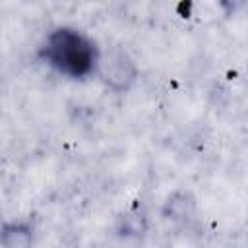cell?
<instances>
[{"label": "cell", "instance_id": "1", "mask_svg": "<svg viewBox=\"0 0 248 248\" xmlns=\"http://www.w3.org/2000/svg\"><path fill=\"white\" fill-rule=\"evenodd\" d=\"M39 56L60 76L85 79L97 74L101 50L83 31L76 27H56L46 35Z\"/></svg>", "mask_w": 248, "mask_h": 248}, {"label": "cell", "instance_id": "2", "mask_svg": "<svg viewBox=\"0 0 248 248\" xmlns=\"http://www.w3.org/2000/svg\"><path fill=\"white\" fill-rule=\"evenodd\" d=\"M97 74L112 91H126L136 81L138 68L122 48H110L107 52H101Z\"/></svg>", "mask_w": 248, "mask_h": 248}, {"label": "cell", "instance_id": "3", "mask_svg": "<svg viewBox=\"0 0 248 248\" xmlns=\"http://www.w3.org/2000/svg\"><path fill=\"white\" fill-rule=\"evenodd\" d=\"M33 244V227L27 223H8L0 229V246L2 248H31Z\"/></svg>", "mask_w": 248, "mask_h": 248}]
</instances>
